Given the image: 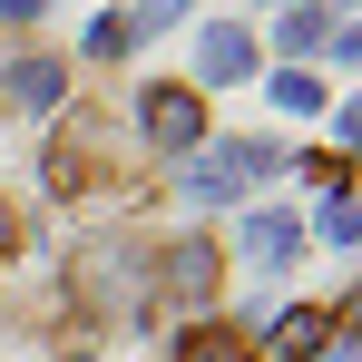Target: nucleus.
Returning a JSON list of instances; mask_svg holds the SVG:
<instances>
[{
	"label": "nucleus",
	"instance_id": "f257e3e1",
	"mask_svg": "<svg viewBox=\"0 0 362 362\" xmlns=\"http://www.w3.org/2000/svg\"><path fill=\"white\" fill-rule=\"evenodd\" d=\"M40 167H49L59 196H88V186L108 177V118H88V108H78V118L49 137V157H40Z\"/></svg>",
	"mask_w": 362,
	"mask_h": 362
},
{
	"label": "nucleus",
	"instance_id": "f03ea898",
	"mask_svg": "<svg viewBox=\"0 0 362 362\" xmlns=\"http://www.w3.org/2000/svg\"><path fill=\"white\" fill-rule=\"evenodd\" d=\"M137 127H147V147H167V157H186V147L206 137V98H196V88H147V108H137Z\"/></svg>",
	"mask_w": 362,
	"mask_h": 362
},
{
	"label": "nucleus",
	"instance_id": "7ed1b4c3",
	"mask_svg": "<svg viewBox=\"0 0 362 362\" xmlns=\"http://www.w3.org/2000/svg\"><path fill=\"white\" fill-rule=\"evenodd\" d=\"M264 167H284V157H274V147H226V157H206V167H196V196H206V206H226V196H245V186L264 177Z\"/></svg>",
	"mask_w": 362,
	"mask_h": 362
},
{
	"label": "nucleus",
	"instance_id": "20e7f679",
	"mask_svg": "<svg viewBox=\"0 0 362 362\" xmlns=\"http://www.w3.org/2000/svg\"><path fill=\"white\" fill-rule=\"evenodd\" d=\"M323 343H333V313H323V303H294L284 333H274V362H313Z\"/></svg>",
	"mask_w": 362,
	"mask_h": 362
},
{
	"label": "nucleus",
	"instance_id": "39448f33",
	"mask_svg": "<svg viewBox=\"0 0 362 362\" xmlns=\"http://www.w3.org/2000/svg\"><path fill=\"white\" fill-rule=\"evenodd\" d=\"M177 362H255V353H245V333H235V323H186Z\"/></svg>",
	"mask_w": 362,
	"mask_h": 362
},
{
	"label": "nucleus",
	"instance_id": "423d86ee",
	"mask_svg": "<svg viewBox=\"0 0 362 362\" xmlns=\"http://www.w3.org/2000/svg\"><path fill=\"white\" fill-rule=\"evenodd\" d=\"M59 88H69L59 59H20L10 69V98H20V108H59Z\"/></svg>",
	"mask_w": 362,
	"mask_h": 362
},
{
	"label": "nucleus",
	"instance_id": "0eeeda50",
	"mask_svg": "<svg viewBox=\"0 0 362 362\" xmlns=\"http://www.w3.org/2000/svg\"><path fill=\"white\" fill-rule=\"evenodd\" d=\"M294 245H303L294 216H245V255H255V264H284Z\"/></svg>",
	"mask_w": 362,
	"mask_h": 362
},
{
	"label": "nucleus",
	"instance_id": "6e6552de",
	"mask_svg": "<svg viewBox=\"0 0 362 362\" xmlns=\"http://www.w3.org/2000/svg\"><path fill=\"white\" fill-rule=\"evenodd\" d=\"M245 69H255V40H245L235 20H226V30H206V78H245Z\"/></svg>",
	"mask_w": 362,
	"mask_h": 362
},
{
	"label": "nucleus",
	"instance_id": "1a4fd4ad",
	"mask_svg": "<svg viewBox=\"0 0 362 362\" xmlns=\"http://www.w3.org/2000/svg\"><path fill=\"white\" fill-rule=\"evenodd\" d=\"M323 98H333V88H323V78H313V69H274V108H303V118H313V108H323Z\"/></svg>",
	"mask_w": 362,
	"mask_h": 362
},
{
	"label": "nucleus",
	"instance_id": "9d476101",
	"mask_svg": "<svg viewBox=\"0 0 362 362\" xmlns=\"http://www.w3.org/2000/svg\"><path fill=\"white\" fill-rule=\"evenodd\" d=\"M274 40H284V49H323V40H333V20H323V10H284V20H274Z\"/></svg>",
	"mask_w": 362,
	"mask_h": 362
},
{
	"label": "nucleus",
	"instance_id": "9b49d317",
	"mask_svg": "<svg viewBox=\"0 0 362 362\" xmlns=\"http://www.w3.org/2000/svg\"><path fill=\"white\" fill-rule=\"evenodd\" d=\"M167 284H177V294H206V284H216V255H206V245H177V255H167Z\"/></svg>",
	"mask_w": 362,
	"mask_h": 362
},
{
	"label": "nucleus",
	"instance_id": "f8f14e48",
	"mask_svg": "<svg viewBox=\"0 0 362 362\" xmlns=\"http://www.w3.org/2000/svg\"><path fill=\"white\" fill-rule=\"evenodd\" d=\"M127 40H137V20H98V30H88V49H98V59H118Z\"/></svg>",
	"mask_w": 362,
	"mask_h": 362
},
{
	"label": "nucleus",
	"instance_id": "ddd939ff",
	"mask_svg": "<svg viewBox=\"0 0 362 362\" xmlns=\"http://www.w3.org/2000/svg\"><path fill=\"white\" fill-rule=\"evenodd\" d=\"M186 0H137V10H127V20H137V30H167V20H177Z\"/></svg>",
	"mask_w": 362,
	"mask_h": 362
},
{
	"label": "nucleus",
	"instance_id": "4468645a",
	"mask_svg": "<svg viewBox=\"0 0 362 362\" xmlns=\"http://www.w3.org/2000/svg\"><path fill=\"white\" fill-rule=\"evenodd\" d=\"M40 10H49V0H0V20H40Z\"/></svg>",
	"mask_w": 362,
	"mask_h": 362
},
{
	"label": "nucleus",
	"instance_id": "2eb2a0df",
	"mask_svg": "<svg viewBox=\"0 0 362 362\" xmlns=\"http://www.w3.org/2000/svg\"><path fill=\"white\" fill-rule=\"evenodd\" d=\"M10 245H20V216H10V206H0V255H10Z\"/></svg>",
	"mask_w": 362,
	"mask_h": 362
},
{
	"label": "nucleus",
	"instance_id": "dca6fc26",
	"mask_svg": "<svg viewBox=\"0 0 362 362\" xmlns=\"http://www.w3.org/2000/svg\"><path fill=\"white\" fill-rule=\"evenodd\" d=\"M343 137H353V147H362V98H353V108H343Z\"/></svg>",
	"mask_w": 362,
	"mask_h": 362
},
{
	"label": "nucleus",
	"instance_id": "f3484780",
	"mask_svg": "<svg viewBox=\"0 0 362 362\" xmlns=\"http://www.w3.org/2000/svg\"><path fill=\"white\" fill-rule=\"evenodd\" d=\"M333 323H353V333H362V294H353V303H343V313H333Z\"/></svg>",
	"mask_w": 362,
	"mask_h": 362
}]
</instances>
